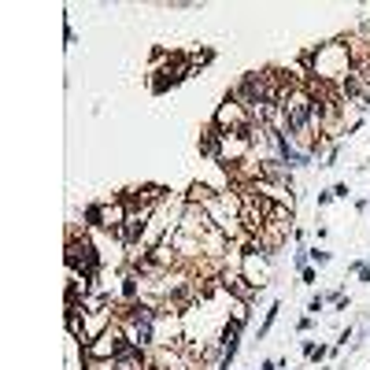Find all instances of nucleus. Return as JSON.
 Listing matches in <instances>:
<instances>
[{"label": "nucleus", "mask_w": 370, "mask_h": 370, "mask_svg": "<svg viewBox=\"0 0 370 370\" xmlns=\"http://www.w3.org/2000/svg\"><path fill=\"white\" fill-rule=\"evenodd\" d=\"M107 207L111 204H89L82 211V226L85 229H107Z\"/></svg>", "instance_id": "obj_1"}, {"label": "nucleus", "mask_w": 370, "mask_h": 370, "mask_svg": "<svg viewBox=\"0 0 370 370\" xmlns=\"http://www.w3.org/2000/svg\"><path fill=\"white\" fill-rule=\"evenodd\" d=\"M278 311H282V300H274V304L267 307V318H263V326H259V341H263V337L270 333V326L278 322Z\"/></svg>", "instance_id": "obj_2"}, {"label": "nucleus", "mask_w": 370, "mask_h": 370, "mask_svg": "<svg viewBox=\"0 0 370 370\" xmlns=\"http://www.w3.org/2000/svg\"><path fill=\"white\" fill-rule=\"evenodd\" d=\"M307 259H311V267H326L333 256H330V252H322V248H311V252H307Z\"/></svg>", "instance_id": "obj_3"}, {"label": "nucleus", "mask_w": 370, "mask_h": 370, "mask_svg": "<svg viewBox=\"0 0 370 370\" xmlns=\"http://www.w3.org/2000/svg\"><path fill=\"white\" fill-rule=\"evenodd\" d=\"M330 352H333V348H326V344H318V348H311V352H307V356H304V359H307V363H322V359H326V356H330Z\"/></svg>", "instance_id": "obj_4"}, {"label": "nucleus", "mask_w": 370, "mask_h": 370, "mask_svg": "<svg viewBox=\"0 0 370 370\" xmlns=\"http://www.w3.org/2000/svg\"><path fill=\"white\" fill-rule=\"evenodd\" d=\"M322 307H326V296H322V292H315V296L307 300V311H311V315H318Z\"/></svg>", "instance_id": "obj_5"}, {"label": "nucleus", "mask_w": 370, "mask_h": 370, "mask_svg": "<svg viewBox=\"0 0 370 370\" xmlns=\"http://www.w3.org/2000/svg\"><path fill=\"white\" fill-rule=\"evenodd\" d=\"M330 193H333V200H348V193H352V189H348V181H337Z\"/></svg>", "instance_id": "obj_6"}, {"label": "nucleus", "mask_w": 370, "mask_h": 370, "mask_svg": "<svg viewBox=\"0 0 370 370\" xmlns=\"http://www.w3.org/2000/svg\"><path fill=\"white\" fill-rule=\"evenodd\" d=\"M352 270L359 274V282H370V263H352Z\"/></svg>", "instance_id": "obj_7"}, {"label": "nucleus", "mask_w": 370, "mask_h": 370, "mask_svg": "<svg viewBox=\"0 0 370 370\" xmlns=\"http://www.w3.org/2000/svg\"><path fill=\"white\" fill-rule=\"evenodd\" d=\"M315 278H318L315 267H304V270H300V282H304V285H315Z\"/></svg>", "instance_id": "obj_8"}, {"label": "nucleus", "mask_w": 370, "mask_h": 370, "mask_svg": "<svg viewBox=\"0 0 370 370\" xmlns=\"http://www.w3.org/2000/svg\"><path fill=\"white\" fill-rule=\"evenodd\" d=\"M311 326H315V315H304V318L296 322V330H300V333H307V330H311Z\"/></svg>", "instance_id": "obj_9"}, {"label": "nucleus", "mask_w": 370, "mask_h": 370, "mask_svg": "<svg viewBox=\"0 0 370 370\" xmlns=\"http://www.w3.org/2000/svg\"><path fill=\"white\" fill-rule=\"evenodd\" d=\"M282 366H285L282 359H267V363H263V366H259V370H282Z\"/></svg>", "instance_id": "obj_10"}]
</instances>
